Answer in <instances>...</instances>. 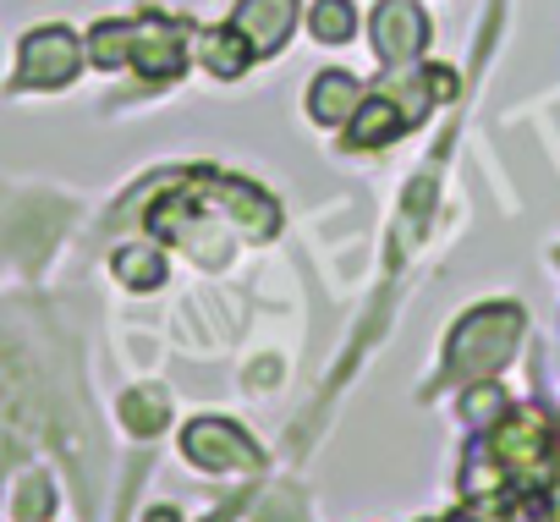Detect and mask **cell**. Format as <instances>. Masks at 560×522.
Returning <instances> with one entry per match:
<instances>
[{"label":"cell","instance_id":"9","mask_svg":"<svg viewBox=\"0 0 560 522\" xmlns=\"http://www.w3.org/2000/svg\"><path fill=\"white\" fill-rule=\"evenodd\" d=\"M247 61H253V50H247V39H242L231 23L203 34V67H209L214 78H225V83H231V78H242V72H247Z\"/></svg>","mask_w":560,"mask_h":522},{"label":"cell","instance_id":"17","mask_svg":"<svg viewBox=\"0 0 560 522\" xmlns=\"http://www.w3.org/2000/svg\"><path fill=\"white\" fill-rule=\"evenodd\" d=\"M555 522H560V517H555Z\"/></svg>","mask_w":560,"mask_h":522},{"label":"cell","instance_id":"4","mask_svg":"<svg viewBox=\"0 0 560 522\" xmlns=\"http://www.w3.org/2000/svg\"><path fill=\"white\" fill-rule=\"evenodd\" d=\"M182 451H187L192 467H209V473H253V467L264 462L258 445H253L236 424H225V418H198V424H187Z\"/></svg>","mask_w":560,"mask_h":522},{"label":"cell","instance_id":"10","mask_svg":"<svg viewBox=\"0 0 560 522\" xmlns=\"http://www.w3.org/2000/svg\"><path fill=\"white\" fill-rule=\"evenodd\" d=\"M116 276H121V287H132V292H154V287L165 281V253H160V247H121V253H116Z\"/></svg>","mask_w":560,"mask_h":522},{"label":"cell","instance_id":"7","mask_svg":"<svg viewBox=\"0 0 560 522\" xmlns=\"http://www.w3.org/2000/svg\"><path fill=\"white\" fill-rule=\"evenodd\" d=\"M407 127H412L407 105H401V100H390V94L380 89V94H369V100L358 105V116L347 121V143H352V149H380V143L401 138Z\"/></svg>","mask_w":560,"mask_h":522},{"label":"cell","instance_id":"16","mask_svg":"<svg viewBox=\"0 0 560 522\" xmlns=\"http://www.w3.org/2000/svg\"><path fill=\"white\" fill-rule=\"evenodd\" d=\"M555 258H560V253H555Z\"/></svg>","mask_w":560,"mask_h":522},{"label":"cell","instance_id":"6","mask_svg":"<svg viewBox=\"0 0 560 522\" xmlns=\"http://www.w3.org/2000/svg\"><path fill=\"white\" fill-rule=\"evenodd\" d=\"M231 28L247 39L253 61L287 50L292 28H298V0H242V7L231 12Z\"/></svg>","mask_w":560,"mask_h":522},{"label":"cell","instance_id":"2","mask_svg":"<svg viewBox=\"0 0 560 522\" xmlns=\"http://www.w3.org/2000/svg\"><path fill=\"white\" fill-rule=\"evenodd\" d=\"M516 341H522V309H511V303H489V309L467 314V320L451 330L445 380H462V385L489 380L494 369L511 363Z\"/></svg>","mask_w":560,"mask_h":522},{"label":"cell","instance_id":"14","mask_svg":"<svg viewBox=\"0 0 560 522\" xmlns=\"http://www.w3.org/2000/svg\"><path fill=\"white\" fill-rule=\"evenodd\" d=\"M50 511H56L50 478H39V473H34V478H28V484L18 489V517H23V522H45Z\"/></svg>","mask_w":560,"mask_h":522},{"label":"cell","instance_id":"12","mask_svg":"<svg viewBox=\"0 0 560 522\" xmlns=\"http://www.w3.org/2000/svg\"><path fill=\"white\" fill-rule=\"evenodd\" d=\"M165 418H171L165 391H132V396H121V424H127L132 434H160Z\"/></svg>","mask_w":560,"mask_h":522},{"label":"cell","instance_id":"13","mask_svg":"<svg viewBox=\"0 0 560 522\" xmlns=\"http://www.w3.org/2000/svg\"><path fill=\"white\" fill-rule=\"evenodd\" d=\"M462 402H467L462 413H467V424H472V429H494V424L511 413V396H505L500 385H489V380H472Z\"/></svg>","mask_w":560,"mask_h":522},{"label":"cell","instance_id":"3","mask_svg":"<svg viewBox=\"0 0 560 522\" xmlns=\"http://www.w3.org/2000/svg\"><path fill=\"white\" fill-rule=\"evenodd\" d=\"M83 72V45L72 28H34L18 56V89H67Z\"/></svg>","mask_w":560,"mask_h":522},{"label":"cell","instance_id":"5","mask_svg":"<svg viewBox=\"0 0 560 522\" xmlns=\"http://www.w3.org/2000/svg\"><path fill=\"white\" fill-rule=\"evenodd\" d=\"M429 45V18L412 0H380L374 7V56L385 67H412Z\"/></svg>","mask_w":560,"mask_h":522},{"label":"cell","instance_id":"11","mask_svg":"<svg viewBox=\"0 0 560 522\" xmlns=\"http://www.w3.org/2000/svg\"><path fill=\"white\" fill-rule=\"evenodd\" d=\"M308 28L319 45H347L358 34V12H352V0H319V7L308 12Z\"/></svg>","mask_w":560,"mask_h":522},{"label":"cell","instance_id":"15","mask_svg":"<svg viewBox=\"0 0 560 522\" xmlns=\"http://www.w3.org/2000/svg\"><path fill=\"white\" fill-rule=\"evenodd\" d=\"M143 522H182V511H176V506H154Z\"/></svg>","mask_w":560,"mask_h":522},{"label":"cell","instance_id":"8","mask_svg":"<svg viewBox=\"0 0 560 522\" xmlns=\"http://www.w3.org/2000/svg\"><path fill=\"white\" fill-rule=\"evenodd\" d=\"M363 100H369V94H363V83H358L352 72H319L314 89H308V111H314V121H325V127H347Z\"/></svg>","mask_w":560,"mask_h":522},{"label":"cell","instance_id":"1","mask_svg":"<svg viewBox=\"0 0 560 522\" xmlns=\"http://www.w3.org/2000/svg\"><path fill=\"white\" fill-rule=\"evenodd\" d=\"M89 56L105 72H116L127 61L149 83H171L187 67V28L176 18H165V12H138L132 23H100L89 34Z\"/></svg>","mask_w":560,"mask_h":522}]
</instances>
